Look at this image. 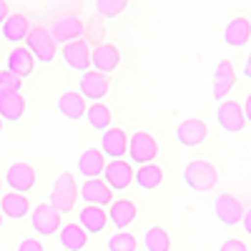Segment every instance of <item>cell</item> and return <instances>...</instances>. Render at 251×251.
<instances>
[{"instance_id": "35", "label": "cell", "mask_w": 251, "mask_h": 251, "mask_svg": "<svg viewBox=\"0 0 251 251\" xmlns=\"http://www.w3.org/2000/svg\"><path fill=\"white\" fill-rule=\"evenodd\" d=\"M219 251H249V249H246V244L241 239H226Z\"/></svg>"}, {"instance_id": "42", "label": "cell", "mask_w": 251, "mask_h": 251, "mask_svg": "<svg viewBox=\"0 0 251 251\" xmlns=\"http://www.w3.org/2000/svg\"><path fill=\"white\" fill-rule=\"evenodd\" d=\"M0 186H3V181H0Z\"/></svg>"}, {"instance_id": "40", "label": "cell", "mask_w": 251, "mask_h": 251, "mask_svg": "<svg viewBox=\"0 0 251 251\" xmlns=\"http://www.w3.org/2000/svg\"><path fill=\"white\" fill-rule=\"evenodd\" d=\"M0 133H3V118H0Z\"/></svg>"}, {"instance_id": "27", "label": "cell", "mask_w": 251, "mask_h": 251, "mask_svg": "<svg viewBox=\"0 0 251 251\" xmlns=\"http://www.w3.org/2000/svg\"><path fill=\"white\" fill-rule=\"evenodd\" d=\"M58 241L66 251H83L88 246V234L80 228V224H66L58 234Z\"/></svg>"}, {"instance_id": "13", "label": "cell", "mask_w": 251, "mask_h": 251, "mask_svg": "<svg viewBox=\"0 0 251 251\" xmlns=\"http://www.w3.org/2000/svg\"><path fill=\"white\" fill-rule=\"evenodd\" d=\"M80 199L86 201V206H100V208H106L111 206L113 199V191H111V186L103 181V178H91L80 186Z\"/></svg>"}, {"instance_id": "9", "label": "cell", "mask_w": 251, "mask_h": 251, "mask_svg": "<svg viewBox=\"0 0 251 251\" xmlns=\"http://www.w3.org/2000/svg\"><path fill=\"white\" fill-rule=\"evenodd\" d=\"M5 183L13 188L15 194H28L35 188V169L30 163L25 161H18L13 166H8V171H5Z\"/></svg>"}, {"instance_id": "18", "label": "cell", "mask_w": 251, "mask_h": 251, "mask_svg": "<svg viewBox=\"0 0 251 251\" xmlns=\"http://www.w3.org/2000/svg\"><path fill=\"white\" fill-rule=\"evenodd\" d=\"M78 224L86 234L96 236L108 226V214H106V208H100V206H83L78 211Z\"/></svg>"}, {"instance_id": "3", "label": "cell", "mask_w": 251, "mask_h": 251, "mask_svg": "<svg viewBox=\"0 0 251 251\" xmlns=\"http://www.w3.org/2000/svg\"><path fill=\"white\" fill-rule=\"evenodd\" d=\"M25 43H28L30 55H33L38 63H53V60H55L58 43L53 40V35H50L48 28H43V25L30 28V33H28V38H25Z\"/></svg>"}, {"instance_id": "4", "label": "cell", "mask_w": 251, "mask_h": 251, "mask_svg": "<svg viewBox=\"0 0 251 251\" xmlns=\"http://www.w3.org/2000/svg\"><path fill=\"white\" fill-rule=\"evenodd\" d=\"M30 226L38 236H55L63 228V216L50 203H38L30 211Z\"/></svg>"}, {"instance_id": "33", "label": "cell", "mask_w": 251, "mask_h": 251, "mask_svg": "<svg viewBox=\"0 0 251 251\" xmlns=\"http://www.w3.org/2000/svg\"><path fill=\"white\" fill-rule=\"evenodd\" d=\"M20 88H23V80L15 78L8 71H0V96L3 93H20Z\"/></svg>"}, {"instance_id": "25", "label": "cell", "mask_w": 251, "mask_h": 251, "mask_svg": "<svg viewBox=\"0 0 251 251\" xmlns=\"http://www.w3.org/2000/svg\"><path fill=\"white\" fill-rule=\"evenodd\" d=\"M118 63H121V53L113 43H103L93 50V68L103 75H108L118 68Z\"/></svg>"}, {"instance_id": "19", "label": "cell", "mask_w": 251, "mask_h": 251, "mask_svg": "<svg viewBox=\"0 0 251 251\" xmlns=\"http://www.w3.org/2000/svg\"><path fill=\"white\" fill-rule=\"evenodd\" d=\"M58 111L68 121H80L83 116H86L88 106H86V98H83L78 91H63L58 96Z\"/></svg>"}, {"instance_id": "26", "label": "cell", "mask_w": 251, "mask_h": 251, "mask_svg": "<svg viewBox=\"0 0 251 251\" xmlns=\"http://www.w3.org/2000/svg\"><path fill=\"white\" fill-rule=\"evenodd\" d=\"M133 183L143 191H156V188L163 183V171L158 163H146V166H138L133 171Z\"/></svg>"}, {"instance_id": "1", "label": "cell", "mask_w": 251, "mask_h": 251, "mask_svg": "<svg viewBox=\"0 0 251 251\" xmlns=\"http://www.w3.org/2000/svg\"><path fill=\"white\" fill-rule=\"evenodd\" d=\"M183 183L191 188V191H196V194H206V191H211V188L219 183V171H216V166L211 161L196 158L191 163H186Z\"/></svg>"}, {"instance_id": "14", "label": "cell", "mask_w": 251, "mask_h": 251, "mask_svg": "<svg viewBox=\"0 0 251 251\" xmlns=\"http://www.w3.org/2000/svg\"><path fill=\"white\" fill-rule=\"evenodd\" d=\"M100 153L111 158V161H118L128 153V136H126L123 128H108L100 133Z\"/></svg>"}, {"instance_id": "16", "label": "cell", "mask_w": 251, "mask_h": 251, "mask_svg": "<svg viewBox=\"0 0 251 251\" xmlns=\"http://www.w3.org/2000/svg\"><path fill=\"white\" fill-rule=\"evenodd\" d=\"M35 58L30 55V50L28 48H20V46H15L10 53H8V58H5V71L8 73H13L15 78H30L33 75V71H35Z\"/></svg>"}, {"instance_id": "7", "label": "cell", "mask_w": 251, "mask_h": 251, "mask_svg": "<svg viewBox=\"0 0 251 251\" xmlns=\"http://www.w3.org/2000/svg\"><path fill=\"white\" fill-rule=\"evenodd\" d=\"M60 55H63V60H66V66L71 71H78V73H88L91 66H93V53H91L86 40H80V38L63 46Z\"/></svg>"}, {"instance_id": "17", "label": "cell", "mask_w": 251, "mask_h": 251, "mask_svg": "<svg viewBox=\"0 0 251 251\" xmlns=\"http://www.w3.org/2000/svg\"><path fill=\"white\" fill-rule=\"evenodd\" d=\"M106 171V156L100 153V149H86L78 158V174L91 181V178H100Z\"/></svg>"}, {"instance_id": "36", "label": "cell", "mask_w": 251, "mask_h": 251, "mask_svg": "<svg viewBox=\"0 0 251 251\" xmlns=\"http://www.w3.org/2000/svg\"><path fill=\"white\" fill-rule=\"evenodd\" d=\"M244 116H246V123H251V91L246 93V98H244Z\"/></svg>"}, {"instance_id": "6", "label": "cell", "mask_w": 251, "mask_h": 251, "mask_svg": "<svg viewBox=\"0 0 251 251\" xmlns=\"http://www.w3.org/2000/svg\"><path fill=\"white\" fill-rule=\"evenodd\" d=\"M244 214H246V208L244 203L234 196V194H219L216 201H214V216L224 224V226H236L244 221Z\"/></svg>"}, {"instance_id": "15", "label": "cell", "mask_w": 251, "mask_h": 251, "mask_svg": "<svg viewBox=\"0 0 251 251\" xmlns=\"http://www.w3.org/2000/svg\"><path fill=\"white\" fill-rule=\"evenodd\" d=\"M103 181L111 186V191H123V188H128L133 183V169L128 161H111L106 163V171H103Z\"/></svg>"}, {"instance_id": "38", "label": "cell", "mask_w": 251, "mask_h": 251, "mask_svg": "<svg viewBox=\"0 0 251 251\" xmlns=\"http://www.w3.org/2000/svg\"><path fill=\"white\" fill-rule=\"evenodd\" d=\"M241 226H244V231L251 236V206L246 208V214H244V221H241Z\"/></svg>"}, {"instance_id": "32", "label": "cell", "mask_w": 251, "mask_h": 251, "mask_svg": "<svg viewBox=\"0 0 251 251\" xmlns=\"http://www.w3.org/2000/svg\"><path fill=\"white\" fill-rule=\"evenodd\" d=\"M136 246L138 241L133 239V234H126V231L108 239V251H136Z\"/></svg>"}, {"instance_id": "20", "label": "cell", "mask_w": 251, "mask_h": 251, "mask_svg": "<svg viewBox=\"0 0 251 251\" xmlns=\"http://www.w3.org/2000/svg\"><path fill=\"white\" fill-rule=\"evenodd\" d=\"M251 38V20L239 15L224 28V43L228 48H244Z\"/></svg>"}, {"instance_id": "22", "label": "cell", "mask_w": 251, "mask_h": 251, "mask_svg": "<svg viewBox=\"0 0 251 251\" xmlns=\"http://www.w3.org/2000/svg\"><path fill=\"white\" fill-rule=\"evenodd\" d=\"M136 214H138V208L131 199H116L111 203V214H108V221L118 228V234L123 231L126 226H131L136 221Z\"/></svg>"}, {"instance_id": "28", "label": "cell", "mask_w": 251, "mask_h": 251, "mask_svg": "<svg viewBox=\"0 0 251 251\" xmlns=\"http://www.w3.org/2000/svg\"><path fill=\"white\" fill-rule=\"evenodd\" d=\"M25 116V98L20 93H3L0 96V118L3 121H20Z\"/></svg>"}, {"instance_id": "12", "label": "cell", "mask_w": 251, "mask_h": 251, "mask_svg": "<svg viewBox=\"0 0 251 251\" xmlns=\"http://www.w3.org/2000/svg\"><path fill=\"white\" fill-rule=\"evenodd\" d=\"M208 136V128L206 123L201 118H186L176 126V141L181 146H186V149H196V146H201Z\"/></svg>"}, {"instance_id": "5", "label": "cell", "mask_w": 251, "mask_h": 251, "mask_svg": "<svg viewBox=\"0 0 251 251\" xmlns=\"http://www.w3.org/2000/svg\"><path fill=\"white\" fill-rule=\"evenodd\" d=\"M128 156H131V163L136 166L153 163L158 156V141L149 131H136L128 138Z\"/></svg>"}, {"instance_id": "41", "label": "cell", "mask_w": 251, "mask_h": 251, "mask_svg": "<svg viewBox=\"0 0 251 251\" xmlns=\"http://www.w3.org/2000/svg\"><path fill=\"white\" fill-rule=\"evenodd\" d=\"M0 228H3V214H0Z\"/></svg>"}, {"instance_id": "23", "label": "cell", "mask_w": 251, "mask_h": 251, "mask_svg": "<svg viewBox=\"0 0 251 251\" xmlns=\"http://www.w3.org/2000/svg\"><path fill=\"white\" fill-rule=\"evenodd\" d=\"M50 35H53L55 43H63V46H66V43H73V40H78V38L83 35V23H80L75 15H66V18L55 20V25H53Z\"/></svg>"}, {"instance_id": "31", "label": "cell", "mask_w": 251, "mask_h": 251, "mask_svg": "<svg viewBox=\"0 0 251 251\" xmlns=\"http://www.w3.org/2000/svg\"><path fill=\"white\" fill-rule=\"evenodd\" d=\"M126 8H128V0H96V10L103 18H118Z\"/></svg>"}, {"instance_id": "2", "label": "cell", "mask_w": 251, "mask_h": 251, "mask_svg": "<svg viewBox=\"0 0 251 251\" xmlns=\"http://www.w3.org/2000/svg\"><path fill=\"white\" fill-rule=\"evenodd\" d=\"M80 196V188L75 183V176L71 171H63L58 178H55V186L50 191V206L63 216V214H71L75 208V201Z\"/></svg>"}, {"instance_id": "39", "label": "cell", "mask_w": 251, "mask_h": 251, "mask_svg": "<svg viewBox=\"0 0 251 251\" xmlns=\"http://www.w3.org/2000/svg\"><path fill=\"white\" fill-rule=\"evenodd\" d=\"M244 75L251 80V53H249V58H246V63H244Z\"/></svg>"}, {"instance_id": "24", "label": "cell", "mask_w": 251, "mask_h": 251, "mask_svg": "<svg viewBox=\"0 0 251 251\" xmlns=\"http://www.w3.org/2000/svg\"><path fill=\"white\" fill-rule=\"evenodd\" d=\"M0 33H3V38L8 40V43L18 46V43H23V40L28 38V33H30V23H28V18H25V15L10 13L8 20L3 23V28H0Z\"/></svg>"}, {"instance_id": "21", "label": "cell", "mask_w": 251, "mask_h": 251, "mask_svg": "<svg viewBox=\"0 0 251 251\" xmlns=\"http://www.w3.org/2000/svg\"><path fill=\"white\" fill-rule=\"evenodd\" d=\"M0 214L13 219V221H20L30 214V201L23 196V194H15V191H8L0 196Z\"/></svg>"}, {"instance_id": "37", "label": "cell", "mask_w": 251, "mask_h": 251, "mask_svg": "<svg viewBox=\"0 0 251 251\" xmlns=\"http://www.w3.org/2000/svg\"><path fill=\"white\" fill-rule=\"evenodd\" d=\"M8 15H10V8H8V3H5V0H0V28H3V23L8 20Z\"/></svg>"}, {"instance_id": "11", "label": "cell", "mask_w": 251, "mask_h": 251, "mask_svg": "<svg viewBox=\"0 0 251 251\" xmlns=\"http://www.w3.org/2000/svg\"><path fill=\"white\" fill-rule=\"evenodd\" d=\"M236 86V71L231 66V60H219V66L214 71V80H211V96L214 100H221L234 91Z\"/></svg>"}, {"instance_id": "34", "label": "cell", "mask_w": 251, "mask_h": 251, "mask_svg": "<svg viewBox=\"0 0 251 251\" xmlns=\"http://www.w3.org/2000/svg\"><path fill=\"white\" fill-rule=\"evenodd\" d=\"M18 251H46V249H43V244H40L38 239L28 236V239H23L18 244Z\"/></svg>"}, {"instance_id": "8", "label": "cell", "mask_w": 251, "mask_h": 251, "mask_svg": "<svg viewBox=\"0 0 251 251\" xmlns=\"http://www.w3.org/2000/svg\"><path fill=\"white\" fill-rule=\"evenodd\" d=\"M111 91V80L108 75H103L98 71H88V73H83L80 80H78V93L86 98V100H96L100 103L103 98L108 96Z\"/></svg>"}, {"instance_id": "10", "label": "cell", "mask_w": 251, "mask_h": 251, "mask_svg": "<svg viewBox=\"0 0 251 251\" xmlns=\"http://www.w3.org/2000/svg\"><path fill=\"white\" fill-rule=\"evenodd\" d=\"M216 121L226 133H241L246 126V116H244V106L239 100H224L219 111H216Z\"/></svg>"}, {"instance_id": "29", "label": "cell", "mask_w": 251, "mask_h": 251, "mask_svg": "<svg viewBox=\"0 0 251 251\" xmlns=\"http://www.w3.org/2000/svg\"><path fill=\"white\" fill-rule=\"evenodd\" d=\"M143 246H146V251H171V236L166 228L151 226L143 234Z\"/></svg>"}, {"instance_id": "30", "label": "cell", "mask_w": 251, "mask_h": 251, "mask_svg": "<svg viewBox=\"0 0 251 251\" xmlns=\"http://www.w3.org/2000/svg\"><path fill=\"white\" fill-rule=\"evenodd\" d=\"M86 121H88L91 128H96L100 133L108 131L111 128V111H108V106L106 103H91L88 111H86Z\"/></svg>"}]
</instances>
